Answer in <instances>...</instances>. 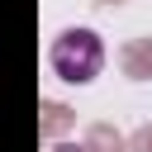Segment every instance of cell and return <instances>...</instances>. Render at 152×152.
Returning a JSON list of instances; mask_svg holds the SVG:
<instances>
[{
	"instance_id": "cell-1",
	"label": "cell",
	"mask_w": 152,
	"mask_h": 152,
	"mask_svg": "<svg viewBox=\"0 0 152 152\" xmlns=\"http://www.w3.org/2000/svg\"><path fill=\"white\" fill-rule=\"evenodd\" d=\"M48 57H52V71H57L62 81H71V86L95 81L100 66H104V48H100V38H95L90 28H66V33L52 43Z\"/></svg>"
}]
</instances>
